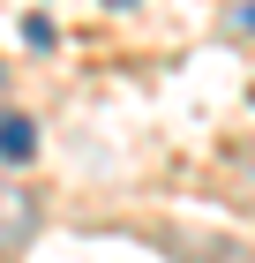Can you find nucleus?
<instances>
[{
    "label": "nucleus",
    "mask_w": 255,
    "mask_h": 263,
    "mask_svg": "<svg viewBox=\"0 0 255 263\" xmlns=\"http://www.w3.org/2000/svg\"><path fill=\"white\" fill-rule=\"evenodd\" d=\"M0 90H8V68H0Z\"/></svg>",
    "instance_id": "5"
},
{
    "label": "nucleus",
    "mask_w": 255,
    "mask_h": 263,
    "mask_svg": "<svg viewBox=\"0 0 255 263\" xmlns=\"http://www.w3.org/2000/svg\"><path fill=\"white\" fill-rule=\"evenodd\" d=\"M38 151V128L23 121V113H0V165H23Z\"/></svg>",
    "instance_id": "2"
},
{
    "label": "nucleus",
    "mask_w": 255,
    "mask_h": 263,
    "mask_svg": "<svg viewBox=\"0 0 255 263\" xmlns=\"http://www.w3.org/2000/svg\"><path fill=\"white\" fill-rule=\"evenodd\" d=\"M240 23H255V8H248V15H240Z\"/></svg>",
    "instance_id": "6"
},
{
    "label": "nucleus",
    "mask_w": 255,
    "mask_h": 263,
    "mask_svg": "<svg viewBox=\"0 0 255 263\" xmlns=\"http://www.w3.org/2000/svg\"><path fill=\"white\" fill-rule=\"evenodd\" d=\"M53 38H60V30H53V15H23V45H38V53H53Z\"/></svg>",
    "instance_id": "3"
},
{
    "label": "nucleus",
    "mask_w": 255,
    "mask_h": 263,
    "mask_svg": "<svg viewBox=\"0 0 255 263\" xmlns=\"http://www.w3.org/2000/svg\"><path fill=\"white\" fill-rule=\"evenodd\" d=\"M30 233H38V196L0 165V256H15V248H30Z\"/></svg>",
    "instance_id": "1"
},
{
    "label": "nucleus",
    "mask_w": 255,
    "mask_h": 263,
    "mask_svg": "<svg viewBox=\"0 0 255 263\" xmlns=\"http://www.w3.org/2000/svg\"><path fill=\"white\" fill-rule=\"evenodd\" d=\"M105 8H135V0H105Z\"/></svg>",
    "instance_id": "4"
}]
</instances>
